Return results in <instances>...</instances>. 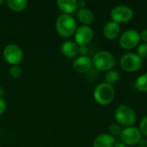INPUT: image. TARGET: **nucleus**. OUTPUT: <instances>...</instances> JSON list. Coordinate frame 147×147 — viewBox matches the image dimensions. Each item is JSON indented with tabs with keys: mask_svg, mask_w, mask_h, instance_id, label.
Listing matches in <instances>:
<instances>
[{
	"mask_svg": "<svg viewBox=\"0 0 147 147\" xmlns=\"http://www.w3.org/2000/svg\"><path fill=\"white\" fill-rule=\"evenodd\" d=\"M87 53H88L87 46H81V47H79V53L82 56H86Z\"/></svg>",
	"mask_w": 147,
	"mask_h": 147,
	"instance_id": "obj_26",
	"label": "nucleus"
},
{
	"mask_svg": "<svg viewBox=\"0 0 147 147\" xmlns=\"http://www.w3.org/2000/svg\"><path fill=\"white\" fill-rule=\"evenodd\" d=\"M115 117L120 126L126 127H132L136 122V114L134 110L126 104H120L115 109Z\"/></svg>",
	"mask_w": 147,
	"mask_h": 147,
	"instance_id": "obj_4",
	"label": "nucleus"
},
{
	"mask_svg": "<svg viewBox=\"0 0 147 147\" xmlns=\"http://www.w3.org/2000/svg\"><path fill=\"white\" fill-rule=\"evenodd\" d=\"M121 75L120 73L115 71V70H109L108 71H106L105 75H104V79H105V83L114 85L115 84H116L119 80H120Z\"/></svg>",
	"mask_w": 147,
	"mask_h": 147,
	"instance_id": "obj_18",
	"label": "nucleus"
},
{
	"mask_svg": "<svg viewBox=\"0 0 147 147\" xmlns=\"http://www.w3.org/2000/svg\"><path fill=\"white\" fill-rule=\"evenodd\" d=\"M4 94H5L4 89L2 86H0V98H3V96H4Z\"/></svg>",
	"mask_w": 147,
	"mask_h": 147,
	"instance_id": "obj_30",
	"label": "nucleus"
},
{
	"mask_svg": "<svg viewBox=\"0 0 147 147\" xmlns=\"http://www.w3.org/2000/svg\"><path fill=\"white\" fill-rule=\"evenodd\" d=\"M5 3L9 9L16 12L22 11L28 5V2L26 0H7Z\"/></svg>",
	"mask_w": 147,
	"mask_h": 147,
	"instance_id": "obj_17",
	"label": "nucleus"
},
{
	"mask_svg": "<svg viewBox=\"0 0 147 147\" xmlns=\"http://www.w3.org/2000/svg\"><path fill=\"white\" fill-rule=\"evenodd\" d=\"M73 69L78 73H86L91 70L92 59L88 56H78L72 64Z\"/></svg>",
	"mask_w": 147,
	"mask_h": 147,
	"instance_id": "obj_11",
	"label": "nucleus"
},
{
	"mask_svg": "<svg viewBox=\"0 0 147 147\" xmlns=\"http://www.w3.org/2000/svg\"><path fill=\"white\" fill-rule=\"evenodd\" d=\"M112 21L117 23H125L129 22L134 17L133 9L126 4H119L115 6L110 11Z\"/></svg>",
	"mask_w": 147,
	"mask_h": 147,
	"instance_id": "obj_6",
	"label": "nucleus"
},
{
	"mask_svg": "<svg viewBox=\"0 0 147 147\" xmlns=\"http://www.w3.org/2000/svg\"><path fill=\"white\" fill-rule=\"evenodd\" d=\"M78 9L85 8V6H86V2H84V1H78Z\"/></svg>",
	"mask_w": 147,
	"mask_h": 147,
	"instance_id": "obj_28",
	"label": "nucleus"
},
{
	"mask_svg": "<svg viewBox=\"0 0 147 147\" xmlns=\"http://www.w3.org/2000/svg\"><path fill=\"white\" fill-rule=\"evenodd\" d=\"M143 64L142 59L135 53H126L120 59L121 67L128 72L139 71Z\"/></svg>",
	"mask_w": 147,
	"mask_h": 147,
	"instance_id": "obj_5",
	"label": "nucleus"
},
{
	"mask_svg": "<svg viewBox=\"0 0 147 147\" xmlns=\"http://www.w3.org/2000/svg\"><path fill=\"white\" fill-rule=\"evenodd\" d=\"M22 74V69L18 65H11L9 68V75L12 78H18Z\"/></svg>",
	"mask_w": 147,
	"mask_h": 147,
	"instance_id": "obj_22",
	"label": "nucleus"
},
{
	"mask_svg": "<svg viewBox=\"0 0 147 147\" xmlns=\"http://www.w3.org/2000/svg\"><path fill=\"white\" fill-rule=\"evenodd\" d=\"M60 51L62 54L65 55V57L72 58L79 53V46L75 41L67 40L61 45Z\"/></svg>",
	"mask_w": 147,
	"mask_h": 147,
	"instance_id": "obj_13",
	"label": "nucleus"
},
{
	"mask_svg": "<svg viewBox=\"0 0 147 147\" xmlns=\"http://www.w3.org/2000/svg\"><path fill=\"white\" fill-rule=\"evenodd\" d=\"M142 59L147 58V43H141L139 44L137 47V53H136Z\"/></svg>",
	"mask_w": 147,
	"mask_h": 147,
	"instance_id": "obj_21",
	"label": "nucleus"
},
{
	"mask_svg": "<svg viewBox=\"0 0 147 147\" xmlns=\"http://www.w3.org/2000/svg\"><path fill=\"white\" fill-rule=\"evenodd\" d=\"M92 65L99 71H108L112 70L115 65V58L112 53L109 51H99L96 52L92 58Z\"/></svg>",
	"mask_w": 147,
	"mask_h": 147,
	"instance_id": "obj_3",
	"label": "nucleus"
},
{
	"mask_svg": "<svg viewBox=\"0 0 147 147\" xmlns=\"http://www.w3.org/2000/svg\"><path fill=\"white\" fill-rule=\"evenodd\" d=\"M109 134L115 138V137H117V136L121 135V133L122 129H121V126L119 124H111L109 127Z\"/></svg>",
	"mask_w": 147,
	"mask_h": 147,
	"instance_id": "obj_20",
	"label": "nucleus"
},
{
	"mask_svg": "<svg viewBox=\"0 0 147 147\" xmlns=\"http://www.w3.org/2000/svg\"><path fill=\"white\" fill-rule=\"evenodd\" d=\"M139 129L142 134H144L147 137V115H145L141 119L140 125H139Z\"/></svg>",
	"mask_w": 147,
	"mask_h": 147,
	"instance_id": "obj_23",
	"label": "nucleus"
},
{
	"mask_svg": "<svg viewBox=\"0 0 147 147\" xmlns=\"http://www.w3.org/2000/svg\"><path fill=\"white\" fill-rule=\"evenodd\" d=\"M138 147H147V140L146 139H141L140 142L138 143Z\"/></svg>",
	"mask_w": 147,
	"mask_h": 147,
	"instance_id": "obj_27",
	"label": "nucleus"
},
{
	"mask_svg": "<svg viewBox=\"0 0 147 147\" xmlns=\"http://www.w3.org/2000/svg\"><path fill=\"white\" fill-rule=\"evenodd\" d=\"M22 49L16 44L7 45L3 51V56L7 63L11 65H18L23 59Z\"/></svg>",
	"mask_w": 147,
	"mask_h": 147,
	"instance_id": "obj_7",
	"label": "nucleus"
},
{
	"mask_svg": "<svg viewBox=\"0 0 147 147\" xmlns=\"http://www.w3.org/2000/svg\"><path fill=\"white\" fill-rule=\"evenodd\" d=\"M5 2L4 1H3V0H0V5H2L3 3H4Z\"/></svg>",
	"mask_w": 147,
	"mask_h": 147,
	"instance_id": "obj_31",
	"label": "nucleus"
},
{
	"mask_svg": "<svg viewBox=\"0 0 147 147\" xmlns=\"http://www.w3.org/2000/svg\"><path fill=\"white\" fill-rule=\"evenodd\" d=\"M115 144V140L109 134H101L97 135L94 141L93 147H113Z\"/></svg>",
	"mask_w": 147,
	"mask_h": 147,
	"instance_id": "obj_14",
	"label": "nucleus"
},
{
	"mask_svg": "<svg viewBox=\"0 0 147 147\" xmlns=\"http://www.w3.org/2000/svg\"><path fill=\"white\" fill-rule=\"evenodd\" d=\"M135 87L141 92H147V72L139 76L135 81Z\"/></svg>",
	"mask_w": 147,
	"mask_h": 147,
	"instance_id": "obj_19",
	"label": "nucleus"
},
{
	"mask_svg": "<svg viewBox=\"0 0 147 147\" xmlns=\"http://www.w3.org/2000/svg\"><path fill=\"white\" fill-rule=\"evenodd\" d=\"M94 31L93 29L87 25H82L77 28L74 37L75 42L79 46H87L93 39Z\"/></svg>",
	"mask_w": 147,
	"mask_h": 147,
	"instance_id": "obj_10",
	"label": "nucleus"
},
{
	"mask_svg": "<svg viewBox=\"0 0 147 147\" xmlns=\"http://www.w3.org/2000/svg\"><path fill=\"white\" fill-rule=\"evenodd\" d=\"M57 5L59 9L64 14H72L78 11V5L76 0H59L57 1Z\"/></svg>",
	"mask_w": 147,
	"mask_h": 147,
	"instance_id": "obj_15",
	"label": "nucleus"
},
{
	"mask_svg": "<svg viewBox=\"0 0 147 147\" xmlns=\"http://www.w3.org/2000/svg\"><path fill=\"white\" fill-rule=\"evenodd\" d=\"M77 17L81 23H83L84 25H87V26H90V24H91L95 19V16L92 10H90V9L86 7L78 9Z\"/></svg>",
	"mask_w": 147,
	"mask_h": 147,
	"instance_id": "obj_16",
	"label": "nucleus"
},
{
	"mask_svg": "<svg viewBox=\"0 0 147 147\" xmlns=\"http://www.w3.org/2000/svg\"><path fill=\"white\" fill-rule=\"evenodd\" d=\"M113 147H127L126 145H124L123 143H121V142H117V143H115V145H114V146Z\"/></svg>",
	"mask_w": 147,
	"mask_h": 147,
	"instance_id": "obj_29",
	"label": "nucleus"
},
{
	"mask_svg": "<svg viewBox=\"0 0 147 147\" xmlns=\"http://www.w3.org/2000/svg\"><path fill=\"white\" fill-rule=\"evenodd\" d=\"M95 101L100 105L110 104L115 97V90L113 85L105 82L98 84L93 91Z\"/></svg>",
	"mask_w": 147,
	"mask_h": 147,
	"instance_id": "obj_2",
	"label": "nucleus"
},
{
	"mask_svg": "<svg viewBox=\"0 0 147 147\" xmlns=\"http://www.w3.org/2000/svg\"><path fill=\"white\" fill-rule=\"evenodd\" d=\"M140 35L137 30L134 29H127L124 31L119 40V43L121 47L126 50H130L134 48L136 46L140 44Z\"/></svg>",
	"mask_w": 147,
	"mask_h": 147,
	"instance_id": "obj_8",
	"label": "nucleus"
},
{
	"mask_svg": "<svg viewBox=\"0 0 147 147\" xmlns=\"http://www.w3.org/2000/svg\"><path fill=\"white\" fill-rule=\"evenodd\" d=\"M6 110V102L3 98H0V115H2Z\"/></svg>",
	"mask_w": 147,
	"mask_h": 147,
	"instance_id": "obj_24",
	"label": "nucleus"
},
{
	"mask_svg": "<svg viewBox=\"0 0 147 147\" xmlns=\"http://www.w3.org/2000/svg\"><path fill=\"white\" fill-rule=\"evenodd\" d=\"M120 139L121 143L126 146H135L138 145L140 140L142 139V134L140 133L138 127L134 126L125 127L120 135Z\"/></svg>",
	"mask_w": 147,
	"mask_h": 147,
	"instance_id": "obj_9",
	"label": "nucleus"
},
{
	"mask_svg": "<svg viewBox=\"0 0 147 147\" xmlns=\"http://www.w3.org/2000/svg\"><path fill=\"white\" fill-rule=\"evenodd\" d=\"M55 28L60 36L68 38L75 34L78 28L75 18L71 15L63 13L58 16L55 22Z\"/></svg>",
	"mask_w": 147,
	"mask_h": 147,
	"instance_id": "obj_1",
	"label": "nucleus"
},
{
	"mask_svg": "<svg viewBox=\"0 0 147 147\" xmlns=\"http://www.w3.org/2000/svg\"><path fill=\"white\" fill-rule=\"evenodd\" d=\"M140 40H142L144 43H147V28L142 30L141 33H140Z\"/></svg>",
	"mask_w": 147,
	"mask_h": 147,
	"instance_id": "obj_25",
	"label": "nucleus"
},
{
	"mask_svg": "<svg viewBox=\"0 0 147 147\" xmlns=\"http://www.w3.org/2000/svg\"><path fill=\"white\" fill-rule=\"evenodd\" d=\"M102 32L107 39H115L121 34V26L114 21H109L104 25Z\"/></svg>",
	"mask_w": 147,
	"mask_h": 147,
	"instance_id": "obj_12",
	"label": "nucleus"
}]
</instances>
